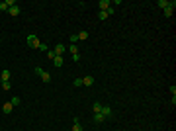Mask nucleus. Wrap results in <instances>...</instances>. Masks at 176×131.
<instances>
[{
	"label": "nucleus",
	"mask_w": 176,
	"mask_h": 131,
	"mask_svg": "<svg viewBox=\"0 0 176 131\" xmlns=\"http://www.w3.org/2000/svg\"><path fill=\"white\" fill-rule=\"evenodd\" d=\"M63 63H65V61H63V57H61V55H57L55 59H53V65H55V67H63Z\"/></svg>",
	"instance_id": "nucleus-12"
},
{
	"label": "nucleus",
	"mask_w": 176,
	"mask_h": 131,
	"mask_svg": "<svg viewBox=\"0 0 176 131\" xmlns=\"http://www.w3.org/2000/svg\"><path fill=\"white\" fill-rule=\"evenodd\" d=\"M0 12H8V4L6 2H0Z\"/></svg>",
	"instance_id": "nucleus-21"
},
{
	"label": "nucleus",
	"mask_w": 176,
	"mask_h": 131,
	"mask_svg": "<svg viewBox=\"0 0 176 131\" xmlns=\"http://www.w3.org/2000/svg\"><path fill=\"white\" fill-rule=\"evenodd\" d=\"M39 77H41V80H43V82H51V75H49V73H41V75H39Z\"/></svg>",
	"instance_id": "nucleus-15"
},
{
	"label": "nucleus",
	"mask_w": 176,
	"mask_h": 131,
	"mask_svg": "<svg viewBox=\"0 0 176 131\" xmlns=\"http://www.w3.org/2000/svg\"><path fill=\"white\" fill-rule=\"evenodd\" d=\"M104 120H106V118H104L102 114H94V123H102Z\"/></svg>",
	"instance_id": "nucleus-16"
},
{
	"label": "nucleus",
	"mask_w": 176,
	"mask_h": 131,
	"mask_svg": "<svg viewBox=\"0 0 176 131\" xmlns=\"http://www.w3.org/2000/svg\"><path fill=\"white\" fill-rule=\"evenodd\" d=\"M73 131H84V129H82V125H80V121H78V118L73 120Z\"/></svg>",
	"instance_id": "nucleus-7"
},
{
	"label": "nucleus",
	"mask_w": 176,
	"mask_h": 131,
	"mask_svg": "<svg viewBox=\"0 0 176 131\" xmlns=\"http://www.w3.org/2000/svg\"><path fill=\"white\" fill-rule=\"evenodd\" d=\"M98 18L100 20H108L110 16H108V12H98Z\"/></svg>",
	"instance_id": "nucleus-19"
},
{
	"label": "nucleus",
	"mask_w": 176,
	"mask_h": 131,
	"mask_svg": "<svg viewBox=\"0 0 176 131\" xmlns=\"http://www.w3.org/2000/svg\"><path fill=\"white\" fill-rule=\"evenodd\" d=\"M12 110H14V106H12L10 102H6V104L2 106V112H4V114H12Z\"/></svg>",
	"instance_id": "nucleus-11"
},
{
	"label": "nucleus",
	"mask_w": 176,
	"mask_h": 131,
	"mask_svg": "<svg viewBox=\"0 0 176 131\" xmlns=\"http://www.w3.org/2000/svg\"><path fill=\"white\" fill-rule=\"evenodd\" d=\"M98 8H100V12H108L112 8V2H110V0H100Z\"/></svg>",
	"instance_id": "nucleus-2"
},
{
	"label": "nucleus",
	"mask_w": 176,
	"mask_h": 131,
	"mask_svg": "<svg viewBox=\"0 0 176 131\" xmlns=\"http://www.w3.org/2000/svg\"><path fill=\"white\" fill-rule=\"evenodd\" d=\"M53 51H55V55H61V57H63V53H65V45H63V43H57Z\"/></svg>",
	"instance_id": "nucleus-6"
},
{
	"label": "nucleus",
	"mask_w": 176,
	"mask_h": 131,
	"mask_svg": "<svg viewBox=\"0 0 176 131\" xmlns=\"http://www.w3.org/2000/svg\"><path fill=\"white\" fill-rule=\"evenodd\" d=\"M10 86H12L10 82H2V88H4V90H10Z\"/></svg>",
	"instance_id": "nucleus-24"
},
{
	"label": "nucleus",
	"mask_w": 176,
	"mask_h": 131,
	"mask_svg": "<svg viewBox=\"0 0 176 131\" xmlns=\"http://www.w3.org/2000/svg\"><path fill=\"white\" fill-rule=\"evenodd\" d=\"M69 51L73 53V61H80V53H78V49H77V45H69Z\"/></svg>",
	"instance_id": "nucleus-3"
},
{
	"label": "nucleus",
	"mask_w": 176,
	"mask_h": 131,
	"mask_svg": "<svg viewBox=\"0 0 176 131\" xmlns=\"http://www.w3.org/2000/svg\"><path fill=\"white\" fill-rule=\"evenodd\" d=\"M28 45H30L32 49H39V45H41V41H39V37H37V35H33V33H30V35H28Z\"/></svg>",
	"instance_id": "nucleus-1"
},
{
	"label": "nucleus",
	"mask_w": 176,
	"mask_h": 131,
	"mask_svg": "<svg viewBox=\"0 0 176 131\" xmlns=\"http://www.w3.org/2000/svg\"><path fill=\"white\" fill-rule=\"evenodd\" d=\"M0 77H2V82H10V71H8V69H4Z\"/></svg>",
	"instance_id": "nucleus-10"
},
{
	"label": "nucleus",
	"mask_w": 176,
	"mask_h": 131,
	"mask_svg": "<svg viewBox=\"0 0 176 131\" xmlns=\"http://www.w3.org/2000/svg\"><path fill=\"white\" fill-rule=\"evenodd\" d=\"M69 39H71V43L75 45V43H77V41H78V35H77V33H73V35H71Z\"/></svg>",
	"instance_id": "nucleus-20"
},
{
	"label": "nucleus",
	"mask_w": 176,
	"mask_h": 131,
	"mask_svg": "<svg viewBox=\"0 0 176 131\" xmlns=\"http://www.w3.org/2000/svg\"><path fill=\"white\" fill-rule=\"evenodd\" d=\"M77 35H78V41H84V39H88V32H84V30H82V32H78Z\"/></svg>",
	"instance_id": "nucleus-14"
},
{
	"label": "nucleus",
	"mask_w": 176,
	"mask_h": 131,
	"mask_svg": "<svg viewBox=\"0 0 176 131\" xmlns=\"http://www.w3.org/2000/svg\"><path fill=\"white\" fill-rule=\"evenodd\" d=\"M55 57H57V55H55V51H47V59H51V61H53Z\"/></svg>",
	"instance_id": "nucleus-23"
},
{
	"label": "nucleus",
	"mask_w": 176,
	"mask_h": 131,
	"mask_svg": "<svg viewBox=\"0 0 176 131\" xmlns=\"http://www.w3.org/2000/svg\"><path fill=\"white\" fill-rule=\"evenodd\" d=\"M33 71H35V75H41V73H43V69H41V67H35Z\"/></svg>",
	"instance_id": "nucleus-25"
},
{
	"label": "nucleus",
	"mask_w": 176,
	"mask_h": 131,
	"mask_svg": "<svg viewBox=\"0 0 176 131\" xmlns=\"http://www.w3.org/2000/svg\"><path fill=\"white\" fill-rule=\"evenodd\" d=\"M73 84H75V86H82V78H80V77H78V78H75V82H73Z\"/></svg>",
	"instance_id": "nucleus-22"
},
{
	"label": "nucleus",
	"mask_w": 176,
	"mask_h": 131,
	"mask_svg": "<svg viewBox=\"0 0 176 131\" xmlns=\"http://www.w3.org/2000/svg\"><path fill=\"white\" fill-rule=\"evenodd\" d=\"M20 6H12V8H8V14H10V16H20Z\"/></svg>",
	"instance_id": "nucleus-9"
},
{
	"label": "nucleus",
	"mask_w": 176,
	"mask_h": 131,
	"mask_svg": "<svg viewBox=\"0 0 176 131\" xmlns=\"http://www.w3.org/2000/svg\"><path fill=\"white\" fill-rule=\"evenodd\" d=\"M100 114H102L104 118H110L112 116V108L110 106H102V112H100Z\"/></svg>",
	"instance_id": "nucleus-8"
},
{
	"label": "nucleus",
	"mask_w": 176,
	"mask_h": 131,
	"mask_svg": "<svg viewBox=\"0 0 176 131\" xmlns=\"http://www.w3.org/2000/svg\"><path fill=\"white\" fill-rule=\"evenodd\" d=\"M94 114H100V112H102V104H100V102H94Z\"/></svg>",
	"instance_id": "nucleus-18"
},
{
	"label": "nucleus",
	"mask_w": 176,
	"mask_h": 131,
	"mask_svg": "<svg viewBox=\"0 0 176 131\" xmlns=\"http://www.w3.org/2000/svg\"><path fill=\"white\" fill-rule=\"evenodd\" d=\"M92 84H94V77H90V75H88V77L82 78V86H92Z\"/></svg>",
	"instance_id": "nucleus-5"
},
{
	"label": "nucleus",
	"mask_w": 176,
	"mask_h": 131,
	"mask_svg": "<svg viewBox=\"0 0 176 131\" xmlns=\"http://www.w3.org/2000/svg\"><path fill=\"white\" fill-rule=\"evenodd\" d=\"M174 6H176V2L172 0V2H170V6H168V8H165V16H166V18H170V16L174 14Z\"/></svg>",
	"instance_id": "nucleus-4"
},
{
	"label": "nucleus",
	"mask_w": 176,
	"mask_h": 131,
	"mask_svg": "<svg viewBox=\"0 0 176 131\" xmlns=\"http://www.w3.org/2000/svg\"><path fill=\"white\" fill-rule=\"evenodd\" d=\"M20 102H22V100L18 98V96H14V98H10V104L14 106V108H16V106H20Z\"/></svg>",
	"instance_id": "nucleus-17"
},
{
	"label": "nucleus",
	"mask_w": 176,
	"mask_h": 131,
	"mask_svg": "<svg viewBox=\"0 0 176 131\" xmlns=\"http://www.w3.org/2000/svg\"><path fill=\"white\" fill-rule=\"evenodd\" d=\"M39 51H49V49H47V45H45V43H41V45H39Z\"/></svg>",
	"instance_id": "nucleus-26"
},
{
	"label": "nucleus",
	"mask_w": 176,
	"mask_h": 131,
	"mask_svg": "<svg viewBox=\"0 0 176 131\" xmlns=\"http://www.w3.org/2000/svg\"><path fill=\"white\" fill-rule=\"evenodd\" d=\"M157 6L165 10V8H168V6H170V2H168V0H159V2H157Z\"/></svg>",
	"instance_id": "nucleus-13"
}]
</instances>
